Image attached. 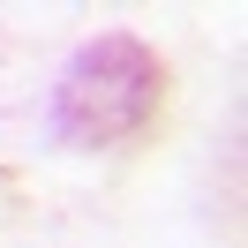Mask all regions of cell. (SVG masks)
<instances>
[{"instance_id":"cell-1","label":"cell","mask_w":248,"mask_h":248,"mask_svg":"<svg viewBox=\"0 0 248 248\" xmlns=\"http://www.w3.org/2000/svg\"><path fill=\"white\" fill-rule=\"evenodd\" d=\"M158 106H166V61L128 31H98L91 46L68 53L46 128L68 151H113V143H136L158 121Z\"/></svg>"}]
</instances>
